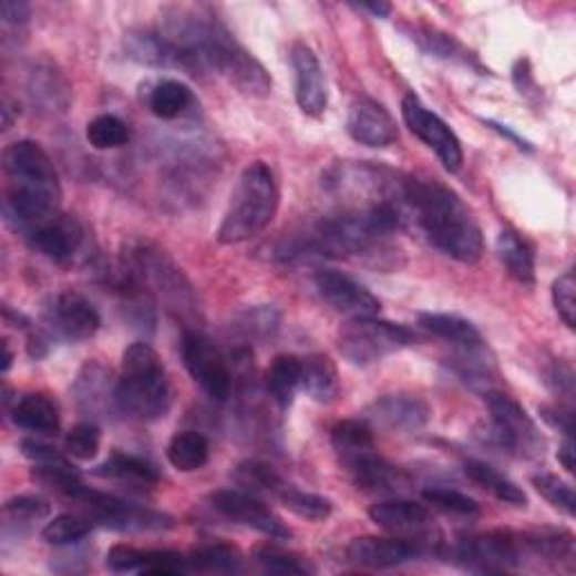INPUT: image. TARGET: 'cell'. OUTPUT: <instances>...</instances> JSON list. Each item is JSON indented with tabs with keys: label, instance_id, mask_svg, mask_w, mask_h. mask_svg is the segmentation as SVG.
Masks as SVG:
<instances>
[{
	"label": "cell",
	"instance_id": "obj_1",
	"mask_svg": "<svg viewBox=\"0 0 576 576\" xmlns=\"http://www.w3.org/2000/svg\"><path fill=\"white\" fill-rule=\"evenodd\" d=\"M156 32L169 43L176 70L189 75L216 72L246 95H270L272 80L266 68L207 8L172 6L163 12Z\"/></svg>",
	"mask_w": 576,
	"mask_h": 576
},
{
	"label": "cell",
	"instance_id": "obj_2",
	"mask_svg": "<svg viewBox=\"0 0 576 576\" xmlns=\"http://www.w3.org/2000/svg\"><path fill=\"white\" fill-rule=\"evenodd\" d=\"M399 200L405 222H412L432 248L462 264L482 257V230L455 189L435 178H403Z\"/></svg>",
	"mask_w": 576,
	"mask_h": 576
},
{
	"label": "cell",
	"instance_id": "obj_3",
	"mask_svg": "<svg viewBox=\"0 0 576 576\" xmlns=\"http://www.w3.org/2000/svg\"><path fill=\"white\" fill-rule=\"evenodd\" d=\"M3 172L8 178L6 224L28 239L59 214L61 185L56 169L39 142L19 140L3 152Z\"/></svg>",
	"mask_w": 576,
	"mask_h": 576
},
{
	"label": "cell",
	"instance_id": "obj_4",
	"mask_svg": "<svg viewBox=\"0 0 576 576\" xmlns=\"http://www.w3.org/2000/svg\"><path fill=\"white\" fill-rule=\"evenodd\" d=\"M169 403V379L158 351L147 342L128 344L115 381V410L137 421H156L167 414Z\"/></svg>",
	"mask_w": 576,
	"mask_h": 576
},
{
	"label": "cell",
	"instance_id": "obj_5",
	"mask_svg": "<svg viewBox=\"0 0 576 576\" xmlns=\"http://www.w3.org/2000/svg\"><path fill=\"white\" fill-rule=\"evenodd\" d=\"M279 200L275 172L264 161L250 163L233 189L216 239L224 246H237L261 235L277 216Z\"/></svg>",
	"mask_w": 576,
	"mask_h": 576
},
{
	"label": "cell",
	"instance_id": "obj_6",
	"mask_svg": "<svg viewBox=\"0 0 576 576\" xmlns=\"http://www.w3.org/2000/svg\"><path fill=\"white\" fill-rule=\"evenodd\" d=\"M338 351L347 363L368 368L419 342V333L405 325L379 320L377 316L349 318L338 329Z\"/></svg>",
	"mask_w": 576,
	"mask_h": 576
},
{
	"label": "cell",
	"instance_id": "obj_7",
	"mask_svg": "<svg viewBox=\"0 0 576 576\" xmlns=\"http://www.w3.org/2000/svg\"><path fill=\"white\" fill-rule=\"evenodd\" d=\"M126 277L147 288L152 296H161L172 309H189L194 305L192 286L183 272L165 250L156 248L150 241H133L122 253V268Z\"/></svg>",
	"mask_w": 576,
	"mask_h": 576
},
{
	"label": "cell",
	"instance_id": "obj_8",
	"mask_svg": "<svg viewBox=\"0 0 576 576\" xmlns=\"http://www.w3.org/2000/svg\"><path fill=\"white\" fill-rule=\"evenodd\" d=\"M451 560L471 572H507L529 558L525 534L486 532L460 536L449 549Z\"/></svg>",
	"mask_w": 576,
	"mask_h": 576
},
{
	"label": "cell",
	"instance_id": "obj_9",
	"mask_svg": "<svg viewBox=\"0 0 576 576\" xmlns=\"http://www.w3.org/2000/svg\"><path fill=\"white\" fill-rule=\"evenodd\" d=\"M488 416H491V438L493 442L512 455L518 457H538L545 451V438L536 421L527 414V410L497 390L484 394Z\"/></svg>",
	"mask_w": 576,
	"mask_h": 576
},
{
	"label": "cell",
	"instance_id": "obj_10",
	"mask_svg": "<svg viewBox=\"0 0 576 576\" xmlns=\"http://www.w3.org/2000/svg\"><path fill=\"white\" fill-rule=\"evenodd\" d=\"M75 502L82 504L93 523L113 532H167L176 525L174 518L167 514L120 500L91 486H84L78 493Z\"/></svg>",
	"mask_w": 576,
	"mask_h": 576
},
{
	"label": "cell",
	"instance_id": "obj_11",
	"mask_svg": "<svg viewBox=\"0 0 576 576\" xmlns=\"http://www.w3.org/2000/svg\"><path fill=\"white\" fill-rule=\"evenodd\" d=\"M183 363L194 383L214 401H228L233 394V372L226 356L198 331H185L181 342Z\"/></svg>",
	"mask_w": 576,
	"mask_h": 576
},
{
	"label": "cell",
	"instance_id": "obj_12",
	"mask_svg": "<svg viewBox=\"0 0 576 576\" xmlns=\"http://www.w3.org/2000/svg\"><path fill=\"white\" fill-rule=\"evenodd\" d=\"M440 541L432 538L358 536L347 545V558L358 567L388 569L414 563L432 552H440Z\"/></svg>",
	"mask_w": 576,
	"mask_h": 576
},
{
	"label": "cell",
	"instance_id": "obj_13",
	"mask_svg": "<svg viewBox=\"0 0 576 576\" xmlns=\"http://www.w3.org/2000/svg\"><path fill=\"white\" fill-rule=\"evenodd\" d=\"M43 325L50 340L84 342L100 331L102 318L82 294L63 291L52 296L43 307Z\"/></svg>",
	"mask_w": 576,
	"mask_h": 576
},
{
	"label": "cell",
	"instance_id": "obj_14",
	"mask_svg": "<svg viewBox=\"0 0 576 576\" xmlns=\"http://www.w3.org/2000/svg\"><path fill=\"white\" fill-rule=\"evenodd\" d=\"M401 115L405 126L425 144V147L438 154L444 169L460 172L464 163L462 142L438 113H432L419 97L405 95L401 102Z\"/></svg>",
	"mask_w": 576,
	"mask_h": 576
},
{
	"label": "cell",
	"instance_id": "obj_15",
	"mask_svg": "<svg viewBox=\"0 0 576 576\" xmlns=\"http://www.w3.org/2000/svg\"><path fill=\"white\" fill-rule=\"evenodd\" d=\"M212 507L226 518L255 529L272 541H291L294 532L266 504L244 488H219L209 495Z\"/></svg>",
	"mask_w": 576,
	"mask_h": 576
},
{
	"label": "cell",
	"instance_id": "obj_16",
	"mask_svg": "<svg viewBox=\"0 0 576 576\" xmlns=\"http://www.w3.org/2000/svg\"><path fill=\"white\" fill-rule=\"evenodd\" d=\"M313 284L318 296L336 311L351 316V318H360V316H377L381 311V302L377 300V296L366 288L360 281H356L353 277L340 272V270H318L313 275Z\"/></svg>",
	"mask_w": 576,
	"mask_h": 576
},
{
	"label": "cell",
	"instance_id": "obj_17",
	"mask_svg": "<svg viewBox=\"0 0 576 576\" xmlns=\"http://www.w3.org/2000/svg\"><path fill=\"white\" fill-rule=\"evenodd\" d=\"M84 241H86V230L82 222L78 216L61 214V212L28 237L32 250H37L39 255H43L45 259L59 266H68L75 261L84 248Z\"/></svg>",
	"mask_w": 576,
	"mask_h": 576
},
{
	"label": "cell",
	"instance_id": "obj_18",
	"mask_svg": "<svg viewBox=\"0 0 576 576\" xmlns=\"http://www.w3.org/2000/svg\"><path fill=\"white\" fill-rule=\"evenodd\" d=\"M432 416L430 405L416 394H385L377 399L360 419L372 428L388 432H416L428 425Z\"/></svg>",
	"mask_w": 576,
	"mask_h": 576
},
{
	"label": "cell",
	"instance_id": "obj_19",
	"mask_svg": "<svg viewBox=\"0 0 576 576\" xmlns=\"http://www.w3.org/2000/svg\"><path fill=\"white\" fill-rule=\"evenodd\" d=\"M349 135L370 150H388L399 140V128L390 111L370 97H358L347 113Z\"/></svg>",
	"mask_w": 576,
	"mask_h": 576
},
{
	"label": "cell",
	"instance_id": "obj_20",
	"mask_svg": "<svg viewBox=\"0 0 576 576\" xmlns=\"http://www.w3.org/2000/svg\"><path fill=\"white\" fill-rule=\"evenodd\" d=\"M291 65L296 72V100L305 115L320 117L327 111L329 93L320 59L307 43H294Z\"/></svg>",
	"mask_w": 576,
	"mask_h": 576
},
{
	"label": "cell",
	"instance_id": "obj_21",
	"mask_svg": "<svg viewBox=\"0 0 576 576\" xmlns=\"http://www.w3.org/2000/svg\"><path fill=\"white\" fill-rule=\"evenodd\" d=\"M370 518L379 527L408 536V538H430L432 516L425 504L412 500H383L370 507Z\"/></svg>",
	"mask_w": 576,
	"mask_h": 576
},
{
	"label": "cell",
	"instance_id": "obj_22",
	"mask_svg": "<svg viewBox=\"0 0 576 576\" xmlns=\"http://www.w3.org/2000/svg\"><path fill=\"white\" fill-rule=\"evenodd\" d=\"M342 469L349 473L353 484L370 493H390L399 491L408 484V477L401 469L385 462L374 449L360 451L356 455H349L340 460Z\"/></svg>",
	"mask_w": 576,
	"mask_h": 576
},
{
	"label": "cell",
	"instance_id": "obj_23",
	"mask_svg": "<svg viewBox=\"0 0 576 576\" xmlns=\"http://www.w3.org/2000/svg\"><path fill=\"white\" fill-rule=\"evenodd\" d=\"M12 421L28 432H34V435H45L52 438L59 432V410L54 405V401L45 394H25L21 399H17V403L10 410Z\"/></svg>",
	"mask_w": 576,
	"mask_h": 576
},
{
	"label": "cell",
	"instance_id": "obj_24",
	"mask_svg": "<svg viewBox=\"0 0 576 576\" xmlns=\"http://www.w3.org/2000/svg\"><path fill=\"white\" fill-rule=\"evenodd\" d=\"M309 399L329 405L340 394V379L336 363L327 353H311L302 358V385Z\"/></svg>",
	"mask_w": 576,
	"mask_h": 576
},
{
	"label": "cell",
	"instance_id": "obj_25",
	"mask_svg": "<svg viewBox=\"0 0 576 576\" xmlns=\"http://www.w3.org/2000/svg\"><path fill=\"white\" fill-rule=\"evenodd\" d=\"M495 253L507 272L521 281L532 286L536 281V257L534 248L514 230H502L495 239Z\"/></svg>",
	"mask_w": 576,
	"mask_h": 576
},
{
	"label": "cell",
	"instance_id": "obj_26",
	"mask_svg": "<svg viewBox=\"0 0 576 576\" xmlns=\"http://www.w3.org/2000/svg\"><path fill=\"white\" fill-rule=\"evenodd\" d=\"M453 374L475 392H493L495 366L484 344L471 349H457V356L451 360Z\"/></svg>",
	"mask_w": 576,
	"mask_h": 576
},
{
	"label": "cell",
	"instance_id": "obj_27",
	"mask_svg": "<svg viewBox=\"0 0 576 576\" xmlns=\"http://www.w3.org/2000/svg\"><path fill=\"white\" fill-rule=\"evenodd\" d=\"M93 475L104 480H117L126 484H140V486H154L161 480L158 469L140 455L133 453H113L109 460H104L100 466L93 469Z\"/></svg>",
	"mask_w": 576,
	"mask_h": 576
},
{
	"label": "cell",
	"instance_id": "obj_28",
	"mask_svg": "<svg viewBox=\"0 0 576 576\" xmlns=\"http://www.w3.org/2000/svg\"><path fill=\"white\" fill-rule=\"evenodd\" d=\"M302 385V358L281 353L266 372V392L284 410L294 403L296 392Z\"/></svg>",
	"mask_w": 576,
	"mask_h": 576
},
{
	"label": "cell",
	"instance_id": "obj_29",
	"mask_svg": "<svg viewBox=\"0 0 576 576\" xmlns=\"http://www.w3.org/2000/svg\"><path fill=\"white\" fill-rule=\"evenodd\" d=\"M464 473L473 484L482 486L504 504H512V507H523V510L529 504L527 493L516 482H512L507 475H502L497 469L488 466L486 462L469 460L464 462Z\"/></svg>",
	"mask_w": 576,
	"mask_h": 576
},
{
	"label": "cell",
	"instance_id": "obj_30",
	"mask_svg": "<svg viewBox=\"0 0 576 576\" xmlns=\"http://www.w3.org/2000/svg\"><path fill=\"white\" fill-rule=\"evenodd\" d=\"M419 325L432 336L455 344L457 349H471L484 344L477 327L471 320L455 313H419Z\"/></svg>",
	"mask_w": 576,
	"mask_h": 576
},
{
	"label": "cell",
	"instance_id": "obj_31",
	"mask_svg": "<svg viewBox=\"0 0 576 576\" xmlns=\"http://www.w3.org/2000/svg\"><path fill=\"white\" fill-rule=\"evenodd\" d=\"M412 41L430 56H438V59H444V61H453V63H462V65H469V68H477V70H484L477 61V56L473 52H469L453 34H446L442 30H435V28H423V25H416L412 28Z\"/></svg>",
	"mask_w": 576,
	"mask_h": 576
},
{
	"label": "cell",
	"instance_id": "obj_32",
	"mask_svg": "<svg viewBox=\"0 0 576 576\" xmlns=\"http://www.w3.org/2000/svg\"><path fill=\"white\" fill-rule=\"evenodd\" d=\"M109 379L111 377L106 374V370L97 363H89L80 372L75 383V394L84 412H97L109 403L115 408V383H111Z\"/></svg>",
	"mask_w": 576,
	"mask_h": 576
},
{
	"label": "cell",
	"instance_id": "obj_33",
	"mask_svg": "<svg viewBox=\"0 0 576 576\" xmlns=\"http://www.w3.org/2000/svg\"><path fill=\"white\" fill-rule=\"evenodd\" d=\"M169 464L181 473H194L209 460V442L198 430L176 432L167 446Z\"/></svg>",
	"mask_w": 576,
	"mask_h": 576
},
{
	"label": "cell",
	"instance_id": "obj_34",
	"mask_svg": "<svg viewBox=\"0 0 576 576\" xmlns=\"http://www.w3.org/2000/svg\"><path fill=\"white\" fill-rule=\"evenodd\" d=\"M275 497L284 504V507L288 512H294L296 516L305 518V521H313V523H320L325 518L331 516V510L333 504L329 497H322L318 493H311V491H305L291 482H286L277 488Z\"/></svg>",
	"mask_w": 576,
	"mask_h": 576
},
{
	"label": "cell",
	"instance_id": "obj_35",
	"mask_svg": "<svg viewBox=\"0 0 576 576\" xmlns=\"http://www.w3.org/2000/svg\"><path fill=\"white\" fill-rule=\"evenodd\" d=\"M189 572H207V574H233L244 567V558L239 549L226 543H212L196 547L187 556Z\"/></svg>",
	"mask_w": 576,
	"mask_h": 576
},
{
	"label": "cell",
	"instance_id": "obj_36",
	"mask_svg": "<svg viewBox=\"0 0 576 576\" xmlns=\"http://www.w3.org/2000/svg\"><path fill=\"white\" fill-rule=\"evenodd\" d=\"M279 322L281 316L272 305H255L235 318L233 331L246 342L255 344L272 338L279 331Z\"/></svg>",
	"mask_w": 576,
	"mask_h": 576
},
{
	"label": "cell",
	"instance_id": "obj_37",
	"mask_svg": "<svg viewBox=\"0 0 576 576\" xmlns=\"http://www.w3.org/2000/svg\"><path fill=\"white\" fill-rule=\"evenodd\" d=\"M192 102H194V95H192L189 86L178 80H163L150 93V111L158 120H167V122L178 120L189 109Z\"/></svg>",
	"mask_w": 576,
	"mask_h": 576
},
{
	"label": "cell",
	"instance_id": "obj_38",
	"mask_svg": "<svg viewBox=\"0 0 576 576\" xmlns=\"http://www.w3.org/2000/svg\"><path fill=\"white\" fill-rule=\"evenodd\" d=\"M331 444L340 460L374 449V428L366 419H344L333 425Z\"/></svg>",
	"mask_w": 576,
	"mask_h": 576
},
{
	"label": "cell",
	"instance_id": "obj_39",
	"mask_svg": "<svg viewBox=\"0 0 576 576\" xmlns=\"http://www.w3.org/2000/svg\"><path fill=\"white\" fill-rule=\"evenodd\" d=\"M91 529H93L91 518H84L78 514H59L45 523V527L41 529V538L48 545L65 547V545H75V543L84 541L91 534Z\"/></svg>",
	"mask_w": 576,
	"mask_h": 576
},
{
	"label": "cell",
	"instance_id": "obj_40",
	"mask_svg": "<svg viewBox=\"0 0 576 576\" xmlns=\"http://www.w3.org/2000/svg\"><path fill=\"white\" fill-rule=\"evenodd\" d=\"M131 131L117 115H97L86 126V140L93 150L106 152V150H120L128 142Z\"/></svg>",
	"mask_w": 576,
	"mask_h": 576
},
{
	"label": "cell",
	"instance_id": "obj_41",
	"mask_svg": "<svg viewBox=\"0 0 576 576\" xmlns=\"http://www.w3.org/2000/svg\"><path fill=\"white\" fill-rule=\"evenodd\" d=\"M100 428L93 421H82L78 425H72L65 438H63V453L72 460L80 462H91L100 453Z\"/></svg>",
	"mask_w": 576,
	"mask_h": 576
},
{
	"label": "cell",
	"instance_id": "obj_42",
	"mask_svg": "<svg viewBox=\"0 0 576 576\" xmlns=\"http://www.w3.org/2000/svg\"><path fill=\"white\" fill-rule=\"evenodd\" d=\"M423 500H425V504H430V507H435L446 514H455V516H464V518L480 516L477 500H473L471 495L455 491V488L430 486L423 491Z\"/></svg>",
	"mask_w": 576,
	"mask_h": 576
},
{
	"label": "cell",
	"instance_id": "obj_43",
	"mask_svg": "<svg viewBox=\"0 0 576 576\" xmlns=\"http://www.w3.org/2000/svg\"><path fill=\"white\" fill-rule=\"evenodd\" d=\"M253 558L268 574H300L302 576V574H313L316 572V567L307 558L281 552V549L270 547V545L257 547Z\"/></svg>",
	"mask_w": 576,
	"mask_h": 576
},
{
	"label": "cell",
	"instance_id": "obj_44",
	"mask_svg": "<svg viewBox=\"0 0 576 576\" xmlns=\"http://www.w3.org/2000/svg\"><path fill=\"white\" fill-rule=\"evenodd\" d=\"M50 502L39 495H14L6 502V521L19 527H32L50 516Z\"/></svg>",
	"mask_w": 576,
	"mask_h": 576
},
{
	"label": "cell",
	"instance_id": "obj_45",
	"mask_svg": "<svg viewBox=\"0 0 576 576\" xmlns=\"http://www.w3.org/2000/svg\"><path fill=\"white\" fill-rule=\"evenodd\" d=\"M532 484H534V488L552 504L554 510H558V512H563L565 516H574V512H576V500H574V491H572V486L565 482V480H560L558 475H554V473H536L534 477H532Z\"/></svg>",
	"mask_w": 576,
	"mask_h": 576
},
{
	"label": "cell",
	"instance_id": "obj_46",
	"mask_svg": "<svg viewBox=\"0 0 576 576\" xmlns=\"http://www.w3.org/2000/svg\"><path fill=\"white\" fill-rule=\"evenodd\" d=\"M235 475L246 488H253L255 493H266V495H275L284 482V477L272 466L261 464V462H244L237 466Z\"/></svg>",
	"mask_w": 576,
	"mask_h": 576
},
{
	"label": "cell",
	"instance_id": "obj_47",
	"mask_svg": "<svg viewBox=\"0 0 576 576\" xmlns=\"http://www.w3.org/2000/svg\"><path fill=\"white\" fill-rule=\"evenodd\" d=\"M552 302L567 329L576 327V279L574 270H565L552 284Z\"/></svg>",
	"mask_w": 576,
	"mask_h": 576
},
{
	"label": "cell",
	"instance_id": "obj_48",
	"mask_svg": "<svg viewBox=\"0 0 576 576\" xmlns=\"http://www.w3.org/2000/svg\"><path fill=\"white\" fill-rule=\"evenodd\" d=\"M189 572L187 556L169 549H152L142 554V565L137 574H158V576H176Z\"/></svg>",
	"mask_w": 576,
	"mask_h": 576
},
{
	"label": "cell",
	"instance_id": "obj_49",
	"mask_svg": "<svg viewBox=\"0 0 576 576\" xmlns=\"http://www.w3.org/2000/svg\"><path fill=\"white\" fill-rule=\"evenodd\" d=\"M23 457H28L30 462H34V466H68L70 460L68 455H63L61 451H56L52 444L41 442L37 438H28L21 440L19 444Z\"/></svg>",
	"mask_w": 576,
	"mask_h": 576
},
{
	"label": "cell",
	"instance_id": "obj_50",
	"mask_svg": "<svg viewBox=\"0 0 576 576\" xmlns=\"http://www.w3.org/2000/svg\"><path fill=\"white\" fill-rule=\"evenodd\" d=\"M142 549H135L131 545H113L106 554V567L115 574L126 572H140L142 565Z\"/></svg>",
	"mask_w": 576,
	"mask_h": 576
},
{
	"label": "cell",
	"instance_id": "obj_51",
	"mask_svg": "<svg viewBox=\"0 0 576 576\" xmlns=\"http://www.w3.org/2000/svg\"><path fill=\"white\" fill-rule=\"evenodd\" d=\"M0 17H3V23L6 25H25L32 17V10L28 3H23V0H3L0 3Z\"/></svg>",
	"mask_w": 576,
	"mask_h": 576
},
{
	"label": "cell",
	"instance_id": "obj_52",
	"mask_svg": "<svg viewBox=\"0 0 576 576\" xmlns=\"http://www.w3.org/2000/svg\"><path fill=\"white\" fill-rule=\"evenodd\" d=\"M547 383L552 390L565 394V397H572L574 392V372L569 366H563V363H554L552 370L547 372Z\"/></svg>",
	"mask_w": 576,
	"mask_h": 576
},
{
	"label": "cell",
	"instance_id": "obj_53",
	"mask_svg": "<svg viewBox=\"0 0 576 576\" xmlns=\"http://www.w3.org/2000/svg\"><path fill=\"white\" fill-rule=\"evenodd\" d=\"M541 416H543L552 428H558V430L563 432V438H572V412H569V410L543 405V408H541Z\"/></svg>",
	"mask_w": 576,
	"mask_h": 576
},
{
	"label": "cell",
	"instance_id": "obj_54",
	"mask_svg": "<svg viewBox=\"0 0 576 576\" xmlns=\"http://www.w3.org/2000/svg\"><path fill=\"white\" fill-rule=\"evenodd\" d=\"M488 128H493L495 133H500L502 137H507V140H512L516 147H521V150H527V152H532V147H529V142L527 140H523L518 133H514L510 126H502V124H497V122H493V120H482Z\"/></svg>",
	"mask_w": 576,
	"mask_h": 576
},
{
	"label": "cell",
	"instance_id": "obj_55",
	"mask_svg": "<svg viewBox=\"0 0 576 576\" xmlns=\"http://www.w3.org/2000/svg\"><path fill=\"white\" fill-rule=\"evenodd\" d=\"M574 442H572V438H565L563 440V444H560V449H558V462H560V466L567 471V473H574Z\"/></svg>",
	"mask_w": 576,
	"mask_h": 576
},
{
	"label": "cell",
	"instance_id": "obj_56",
	"mask_svg": "<svg viewBox=\"0 0 576 576\" xmlns=\"http://www.w3.org/2000/svg\"><path fill=\"white\" fill-rule=\"evenodd\" d=\"M360 10H368L370 14L379 17V19H388L392 14V6H388V3H363L360 6Z\"/></svg>",
	"mask_w": 576,
	"mask_h": 576
},
{
	"label": "cell",
	"instance_id": "obj_57",
	"mask_svg": "<svg viewBox=\"0 0 576 576\" xmlns=\"http://www.w3.org/2000/svg\"><path fill=\"white\" fill-rule=\"evenodd\" d=\"M3 351H6V356H3V374H8L10 368H12V360H14V353H12L8 340H3Z\"/></svg>",
	"mask_w": 576,
	"mask_h": 576
}]
</instances>
